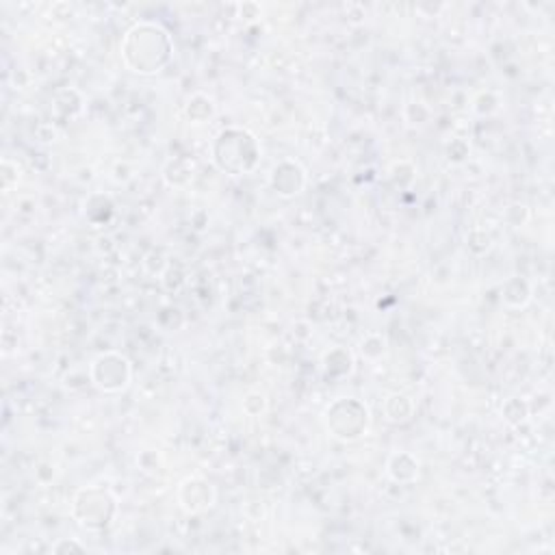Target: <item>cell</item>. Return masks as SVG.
Returning <instances> with one entry per match:
<instances>
[{
	"mask_svg": "<svg viewBox=\"0 0 555 555\" xmlns=\"http://www.w3.org/2000/svg\"><path fill=\"white\" fill-rule=\"evenodd\" d=\"M130 46H141V56L134 61V72H158L160 65L169 59V37L156 24H137L126 33V41Z\"/></svg>",
	"mask_w": 555,
	"mask_h": 555,
	"instance_id": "6da1fadb",
	"label": "cell"
}]
</instances>
